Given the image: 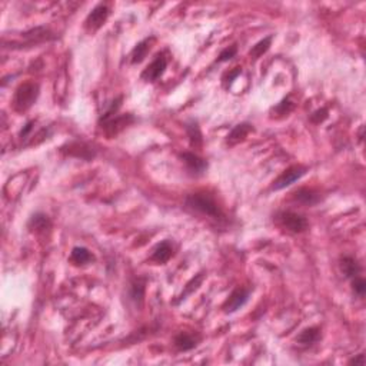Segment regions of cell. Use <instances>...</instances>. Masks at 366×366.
Returning a JSON list of instances; mask_svg holds the SVG:
<instances>
[{
    "mask_svg": "<svg viewBox=\"0 0 366 366\" xmlns=\"http://www.w3.org/2000/svg\"><path fill=\"white\" fill-rule=\"evenodd\" d=\"M277 219L280 225L290 232L301 233L308 229V221L302 214H298L295 212H282L277 214Z\"/></svg>",
    "mask_w": 366,
    "mask_h": 366,
    "instance_id": "3",
    "label": "cell"
},
{
    "mask_svg": "<svg viewBox=\"0 0 366 366\" xmlns=\"http://www.w3.org/2000/svg\"><path fill=\"white\" fill-rule=\"evenodd\" d=\"M186 132H188L189 139H190V144L195 146V148H199L202 144V133H200V129H199L196 122H190L186 126Z\"/></svg>",
    "mask_w": 366,
    "mask_h": 366,
    "instance_id": "18",
    "label": "cell"
},
{
    "mask_svg": "<svg viewBox=\"0 0 366 366\" xmlns=\"http://www.w3.org/2000/svg\"><path fill=\"white\" fill-rule=\"evenodd\" d=\"M39 95V88L35 83H25L22 85L18 90H16V95H15V107L19 112H23L27 110L29 107L35 103V100L37 99Z\"/></svg>",
    "mask_w": 366,
    "mask_h": 366,
    "instance_id": "2",
    "label": "cell"
},
{
    "mask_svg": "<svg viewBox=\"0 0 366 366\" xmlns=\"http://www.w3.org/2000/svg\"><path fill=\"white\" fill-rule=\"evenodd\" d=\"M180 158L183 159V162L186 163L189 170H192L193 173H203L207 169V162L203 161L202 158H199L195 153L185 152L180 155Z\"/></svg>",
    "mask_w": 366,
    "mask_h": 366,
    "instance_id": "8",
    "label": "cell"
},
{
    "mask_svg": "<svg viewBox=\"0 0 366 366\" xmlns=\"http://www.w3.org/2000/svg\"><path fill=\"white\" fill-rule=\"evenodd\" d=\"M186 203H188L189 207L195 209V210L200 212V213L207 214L210 217H214V219H221L224 216L219 205L206 193H192V195H189L188 199H186Z\"/></svg>",
    "mask_w": 366,
    "mask_h": 366,
    "instance_id": "1",
    "label": "cell"
},
{
    "mask_svg": "<svg viewBox=\"0 0 366 366\" xmlns=\"http://www.w3.org/2000/svg\"><path fill=\"white\" fill-rule=\"evenodd\" d=\"M93 259V255L86 248H75L71 252V260L78 265H86Z\"/></svg>",
    "mask_w": 366,
    "mask_h": 366,
    "instance_id": "15",
    "label": "cell"
},
{
    "mask_svg": "<svg viewBox=\"0 0 366 366\" xmlns=\"http://www.w3.org/2000/svg\"><path fill=\"white\" fill-rule=\"evenodd\" d=\"M305 173H306V168H304V166H292V168H289L287 170H285V172H283V173L273 182L272 189H273V190H280V189L286 188V186L295 183L296 180H299V179L304 176Z\"/></svg>",
    "mask_w": 366,
    "mask_h": 366,
    "instance_id": "4",
    "label": "cell"
},
{
    "mask_svg": "<svg viewBox=\"0 0 366 366\" xmlns=\"http://www.w3.org/2000/svg\"><path fill=\"white\" fill-rule=\"evenodd\" d=\"M166 64H168V62H166L165 56L163 54H158L156 59L143 70L142 79L146 82L158 81L162 75L165 73V70H166Z\"/></svg>",
    "mask_w": 366,
    "mask_h": 366,
    "instance_id": "5",
    "label": "cell"
},
{
    "mask_svg": "<svg viewBox=\"0 0 366 366\" xmlns=\"http://www.w3.org/2000/svg\"><path fill=\"white\" fill-rule=\"evenodd\" d=\"M249 299V290L239 287L236 290H233V294L229 296L228 302L225 304V311L226 312H235L238 309H241L243 305L248 302Z\"/></svg>",
    "mask_w": 366,
    "mask_h": 366,
    "instance_id": "7",
    "label": "cell"
},
{
    "mask_svg": "<svg viewBox=\"0 0 366 366\" xmlns=\"http://www.w3.org/2000/svg\"><path fill=\"white\" fill-rule=\"evenodd\" d=\"M236 52H238L236 46H231V47L225 49L224 52L221 53V56H219V62H226V60H231L232 57H235Z\"/></svg>",
    "mask_w": 366,
    "mask_h": 366,
    "instance_id": "23",
    "label": "cell"
},
{
    "mask_svg": "<svg viewBox=\"0 0 366 366\" xmlns=\"http://www.w3.org/2000/svg\"><path fill=\"white\" fill-rule=\"evenodd\" d=\"M250 130H252V127H250V125H248V123H242V125H238L232 130V133L229 134V140H231V142L241 140V139H243L246 134L249 133Z\"/></svg>",
    "mask_w": 366,
    "mask_h": 366,
    "instance_id": "20",
    "label": "cell"
},
{
    "mask_svg": "<svg viewBox=\"0 0 366 366\" xmlns=\"http://www.w3.org/2000/svg\"><path fill=\"white\" fill-rule=\"evenodd\" d=\"M321 338V329L318 328H308L305 331L301 332V335L296 338V340L301 345H313L315 342H318Z\"/></svg>",
    "mask_w": 366,
    "mask_h": 366,
    "instance_id": "14",
    "label": "cell"
},
{
    "mask_svg": "<svg viewBox=\"0 0 366 366\" xmlns=\"http://www.w3.org/2000/svg\"><path fill=\"white\" fill-rule=\"evenodd\" d=\"M143 298H144V280H134L130 286V299L136 305H142Z\"/></svg>",
    "mask_w": 366,
    "mask_h": 366,
    "instance_id": "17",
    "label": "cell"
},
{
    "mask_svg": "<svg viewBox=\"0 0 366 366\" xmlns=\"http://www.w3.org/2000/svg\"><path fill=\"white\" fill-rule=\"evenodd\" d=\"M172 252H173V249H172V245H170L169 242H162L153 250L152 259L155 262H158V263H165V262H168L170 259Z\"/></svg>",
    "mask_w": 366,
    "mask_h": 366,
    "instance_id": "11",
    "label": "cell"
},
{
    "mask_svg": "<svg viewBox=\"0 0 366 366\" xmlns=\"http://www.w3.org/2000/svg\"><path fill=\"white\" fill-rule=\"evenodd\" d=\"M294 196L298 202H301V203H304L306 206H312V205H316L319 200H321V196L313 190V189H308V188H302V189H298L295 193H294Z\"/></svg>",
    "mask_w": 366,
    "mask_h": 366,
    "instance_id": "9",
    "label": "cell"
},
{
    "mask_svg": "<svg viewBox=\"0 0 366 366\" xmlns=\"http://www.w3.org/2000/svg\"><path fill=\"white\" fill-rule=\"evenodd\" d=\"M352 286H353V290L355 294H357L359 296H363L366 292V282L363 277H353V282H352Z\"/></svg>",
    "mask_w": 366,
    "mask_h": 366,
    "instance_id": "22",
    "label": "cell"
},
{
    "mask_svg": "<svg viewBox=\"0 0 366 366\" xmlns=\"http://www.w3.org/2000/svg\"><path fill=\"white\" fill-rule=\"evenodd\" d=\"M197 338L195 335L192 333H188V332H182L179 333L178 336L175 338V346L179 349V350H190L193 349L197 345Z\"/></svg>",
    "mask_w": 366,
    "mask_h": 366,
    "instance_id": "10",
    "label": "cell"
},
{
    "mask_svg": "<svg viewBox=\"0 0 366 366\" xmlns=\"http://www.w3.org/2000/svg\"><path fill=\"white\" fill-rule=\"evenodd\" d=\"M270 42H272V36H268V37H265L263 40H260L258 42L256 45L252 47V50H250V56H253L255 59H258L260 57L263 53H266L269 49V46H270Z\"/></svg>",
    "mask_w": 366,
    "mask_h": 366,
    "instance_id": "19",
    "label": "cell"
},
{
    "mask_svg": "<svg viewBox=\"0 0 366 366\" xmlns=\"http://www.w3.org/2000/svg\"><path fill=\"white\" fill-rule=\"evenodd\" d=\"M292 109H294V105H292L289 100H283V102L277 106V110H280V115H287Z\"/></svg>",
    "mask_w": 366,
    "mask_h": 366,
    "instance_id": "24",
    "label": "cell"
},
{
    "mask_svg": "<svg viewBox=\"0 0 366 366\" xmlns=\"http://www.w3.org/2000/svg\"><path fill=\"white\" fill-rule=\"evenodd\" d=\"M340 268L346 277H356L360 272V265L352 256H343L340 260Z\"/></svg>",
    "mask_w": 366,
    "mask_h": 366,
    "instance_id": "13",
    "label": "cell"
},
{
    "mask_svg": "<svg viewBox=\"0 0 366 366\" xmlns=\"http://www.w3.org/2000/svg\"><path fill=\"white\" fill-rule=\"evenodd\" d=\"M107 16H109V9L106 5H98L86 19V27L96 30L106 22Z\"/></svg>",
    "mask_w": 366,
    "mask_h": 366,
    "instance_id": "6",
    "label": "cell"
},
{
    "mask_svg": "<svg viewBox=\"0 0 366 366\" xmlns=\"http://www.w3.org/2000/svg\"><path fill=\"white\" fill-rule=\"evenodd\" d=\"M365 355L363 353H360V355H357L356 357H353L349 363L350 365H365Z\"/></svg>",
    "mask_w": 366,
    "mask_h": 366,
    "instance_id": "26",
    "label": "cell"
},
{
    "mask_svg": "<svg viewBox=\"0 0 366 366\" xmlns=\"http://www.w3.org/2000/svg\"><path fill=\"white\" fill-rule=\"evenodd\" d=\"M127 119H132V117L129 116H120L117 117V119H113V120H110L109 122V126H107V129H109V132L113 134V133H117L122 127H125L127 125Z\"/></svg>",
    "mask_w": 366,
    "mask_h": 366,
    "instance_id": "21",
    "label": "cell"
},
{
    "mask_svg": "<svg viewBox=\"0 0 366 366\" xmlns=\"http://www.w3.org/2000/svg\"><path fill=\"white\" fill-rule=\"evenodd\" d=\"M50 226V222H49V217L43 213H36L32 216L30 222H29V228L30 231H45Z\"/></svg>",
    "mask_w": 366,
    "mask_h": 366,
    "instance_id": "16",
    "label": "cell"
},
{
    "mask_svg": "<svg viewBox=\"0 0 366 366\" xmlns=\"http://www.w3.org/2000/svg\"><path fill=\"white\" fill-rule=\"evenodd\" d=\"M326 117H328V110L326 109H321V110L315 112V115H312V120L316 122V123H319L322 120H325Z\"/></svg>",
    "mask_w": 366,
    "mask_h": 366,
    "instance_id": "25",
    "label": "cell"
},
{
    "mask_svg": "<svg viewBox=\"0 0 366 366\" xmlns=\"http://www.w3.org/2000/svg\"><path fill=\"white\" fill-rule=\"evenodd\" d=\"M32 126H33V122H29V123L26 125V127H25V129H23V130L20 132V136H22V137L27 136V133H29V132L32 130Z\"/></svg>",
    "mask_w": 366,
    "mask_h": 366,
    "instance_id": "27",
    "label": "cell"
},
{
    "mask_svg": "<svg viewBox=\"0 0 366 366\" xmlns=\"http://www.w3.org/2000/svg\"><path fill=\"white\" fill-rule=\"evenodd\" d=\"M155 40L153 37L151 39H144L142 40L140 43H137V46L133 49V52H132V63L136 64V63H140L148 56L149 53V50H151V47H152V42Z\"/></svg>",
    "mask_w": 366,
    "mask_h": 366,
    "instance_id": "12",
    "label": "cell"
}]
</instances>
